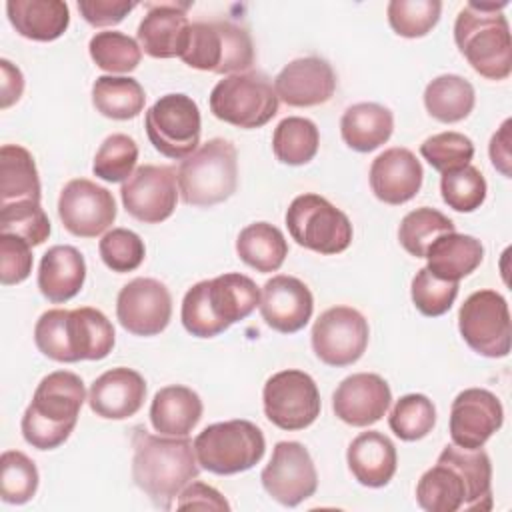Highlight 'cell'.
I'll return each instance as SVG.
<instances>
[{
    "instance_id": "cell-1",
    "label": "cell",
    "mask_w": 512,
    "mask_h": 512,
    "mask_svg": "<svg viewBox=\"0 0 512 512\" xmlns=\"http://www.w3.org/2000/svg\"><path fill=\"white\" fill-rule=\"evenodd\" d=\"M416 502L428 512L492 508V464L482 448L444 446L436 464L416 484Z\"/></svg>"
},
{
    "instance_id": "cell-2",
    "label": "cell",
    "mask_w": 512,
    "mask_h": 512,
    "mask_svg": "<svg viewBox=\"0 0 512 512\" xmlns=\"http://www.w3.org/2000/svg\"><path fill=\"white\" fill-rule=\"evenodd\" d=\"M134 484L162 510H170L178 494L198 478L200 466L188 436H154L144 428L132 434Z\"/></svg>"
},
{
    "instance_id": "cell-3",
    "label": "cell",
    "mask_w": 512,
    "mask_h": 512,
    "mask_svg": "<svg viewBox=\"0 0 512 512\" xmlns=\"http://www.w3.org/2000/svg\"><path fill=\"white\" fill-rule=\"evenodd\" d=\"M260 304L256 282L240 272L196 282L182 300L180 318L196 338H214L234 322L248 318Z\"/></svg>"
},
{
    "instance_id": "cell-4",
    "label": "cell",
    "mask_w": 512,
    "mask_h": 512,
    "mask_svg": "<svg viewBox=\"0 0 512 512\" xmlns=\"http://www.w3.org/2000/svg\"><path fill=\"white\" fill-rule=\"evenodd\" d=\"M36 348L56 362L106 358L116 342L112 322L96 308H54L44 312L34 326Z\"/></svg>"
},
{
    "instance_id": "cell-5",
    "label": "cell",
    "mask_w": 512,
    "mask_h": 512,
    "mask_svg": "<svg viewBox=\"0 0 512 512\" xmlns=\"http://www.w3.org/2000/svg\"><path fill=\"white\" fill-rule=\"evenodd\" d=\"M86 388L78 374L68 370L50 372L40 380L28 404L20 428L24 440L38 450H54L72 434Z\"/></svg>"
},
{
    "instance_id": "cell-6",
    "label": "cell",
    "mask_w": 512,
    "mask_h": 512,
    "mask_svg": "<svg viewBox=\"0 0 512 512\" xmlns=\"http://www.w3.org/2000/svg\"><path fill=\"white\" fill-rule=\"evenodd\" d=\"M506 2H468L456 16L454 42L468 64L488 80H506L512 72V42Z\"/></svg>"
},
{
    "instance_id": "cell-7",
    "label": "cell",
    "mask_w": 512,
    "mask_h": 512,
    "mask_svg": "<svg viewBox=\"0 0 512 512\" xmlns=\"http://www.w3.org/2000/svg\"><path fill=\"white\" fill-rule=\"evenodd\" d=\"M236 146L212 138L178 166V190L186 204L208 208L228 200L238 186Z\"/></svg>"
},
{
    "instance_id": "cell-8",
    "label": "cell",
    "mask_w": 512,
    "mask_h": 512,
    "mask_svg": "<svg viewBox=\"0 0 512 512\" xmlns=\"http://www.w3.org/2000/svg\"><path fill=\"white\" fill-rule=\"evenodd\" d=\"M182 62L190 68L214 74L248 72L254 64V44L246 28L226 22H194L190 24L188 44Z\"/></svg>"
},
{
    "instance_id": "cell-9",
    "label": "cell",
    "mask_w": 512,
    "mask_h": 512,
    "mask_svg": "<svg viewBox=\"0 0 512 512\" xmlns=\"http://www.w3.org/2000/svg\"><path fill=\"white\" fill-rule=\"evenodd\" d=\"M194 452L204 470L230 476L254 468L266 452V440L250 420H228L206 426L194 438Z\"/></svg>"
},
{
    "instance_id": "cell-10",
    "label": "cell",
    "mask_w": 512,
    "mask_h": 512,
    "mask_svg": "<svg viewBox=\"0 0 512 512\" xmlns=\"http://www.w3.org/2000/svg\"><path fill=\"white\" fill-rule=\"evenodd\" d=\"M210 112L238 128H260L278 112V96L270 78L258 70L230 74L210 92Z\"/></svg>"
},
{
    "instance_id": "cell-11",
    "label": "cell",
    "mask_w": 512,
    "mask_h": 512,
    "mask_svg": "<svg viewBox=\"0 0 512 512\" xmlns=\"http://www.w3.org/2000/svg\"><path fill=\"white\" fill-rule=\"evenodd\" d=\"M286 226L296 244L318 254H340L352 242L348 216L318 194L296 196L286 210Z\"/></svg>"
},
{
    "instance_id": "cell-12",
    "label": "cell",
    "mask_w": 512,
    "mask_h": 512,
    "mask_svg": "<svg viewBox=\"0 0 512 512\" xmlns=\"http://www.w3.org/2000/svg\"><path fill=\"white\" fill-rule=\"evenodd\" d=\"M150 144L166 158L184 160L200 144V110L186 94H164L146 112L144 118Z\"/></svg>"
},
{
    "instance_id": "cell-13",
    "label": "cell",
    "mask_w": 512,
    "mask_h": 512,
    "mask_svg": "<svg viewBox=\"0 0 512 512\" xmlns=\"http://www.w3.org/2000/svg\"><path fill=\"white\" fill-rule=\"evenodd\" d=\"M458 330L464 342L480 356L504 358L510 352V310L496 290L472 292L458 312Z\"/></svg>"
},
{
    "instance_id": "cell-14",
    "label": "cell",
    "mask_w": 512,
    "mask_h": 512,
    "mask_svg": "<svg viewBox=\"0 0 512 512\" xmlns=\"http://www.w3.org/2000/svg\"><path fill=\"white\" fill-rule=\"evenodd\" d=\"M266 418L282 430H304L320 416V392L302 370L272 374L262 390Z\"/></svg>"
},
{
    "instance_id": "cell-15",
    "label": "cell",
    "mask_w": 512,
    "mask_h": 512,
    "mask_svg": "<svg viewBox=\"0 0 512 512\" xmlns=\"http://www.w3.org/2000/svg\"><path fill=\"white\" fill-rule=\"evenodd\" d=\"M312 350L328 366L358 362L368 346L370 328L366 318L350 306L324 310L312 326Z\"/></svg>"
},
{
    "instance_id": "cell-16",
    "label": "cell",
    "mask_w": 512,
    "mask_h": 512,
    "mask_svg": "<svg viewBox=\"0 0 512 512\" xmlns=\"http://www.w3.org/2000/svg\"><path fill=\"white\" fill-rule=\"evenodd\" d=\"M264 490L282 506L294 508L314 496L318 474L304 444L282 440L274 446L270 462L260 474Z\"/></svg>"
},
{
    "instance_id": "cell-17",
    "label": "cell",
    "mask_w": 512,
    "mask_h": 512,
    "mask_svg": "<svg viewBox=\"0 0 512 512\" xmlns=\"http://www.w3.org/2000/svg\"><path fill=\"white\" fill-rule=\"evenodd\" d=\"M178 192L176 170L156 164L138 166L120 188L126 212L144 224H160L170 218L176 210Z\"/></svg>"
},
{
    "instance_id": "cell-18",
    "label": "cell",
    "mask_w": 512,
    "mask_h": 512,
    "mask_svg": "<svg viewBox=\"0 0 512 512\" xmlns=\"http://www.w3.org/2000/svg\"><path fill=\"white\" fill-rule=\"evenodd\" d=\"M62 226L78 238H96L116 220V202L110 190L86 178L70 180L58 198Z\"/></svg>"
},
{
    "instance_id": "cell-19",
    "label": "cell",
    "mask_w": 512,
    "mask_h": 512,
    "mask_svg": "<svg viewBox=\"0 0 512 512\" xmlns=\"http://www.w3.org/2000/svg\"><path fill=\"white\" fill-rule=\"evenodd\" d=\"M116 318L134 336H156L170 324L172 296L156 278H134L116 298Z\"/></svg>"
},
{
    "instance_id": "cell-20",
    "label": "cell",
    "mask_w": 512,
    "mask_h": 512,
    "mask_svg": "<svg viewBox=\"0 0 512 512\" xmlns=\"http://www.w3.org/2000/svg\"><path fill=\"white\" fill-rule=\"evenodd\" d=\"M504 410L496 394L484 388L462 390L450 408V438L466 450L482 448L500 430Z\"/></svg>"
},
{
    "instance_id": "cell-21",
    "label": "cell",
    "mask_w": 512,
    "mask_h": 512,
    "mask_svg": "<svg viewBox=\"0 0 512 512\" xmlns=\"http://www.w3.org/2000/svg\"><path fill=\"white\" fill-rule=\"evenodd\" d=\"M274 90L278 100L288 106H320L334 96L336 74L324 58H296L278 72V76L274 78Z\"/></svg>"
},
{
    "instance_id": "cell-22",
    "label": "cell",
    "mask_w": 512,
    "mask_h": 512,
    "mask_svg": "<svg viewBox=\"0 0 512 512\" xmlns=\"http://www.w3.org/2000/svg\"><path fill=\"white\" fill-rule=\"evenodd\" d=\"M262 320L276 332L294 334L302 330L314 312V298L310 288L286 274L272 276L260 294Z\"/></svg>"
},
{
    "instance_id": "cell-23",
    "label": "cell",
    "mask_w": 512,
    "mask_h": 512,
    "mask_svg": "<svg viewBox=\"0 0 512 512\" xmlns=\"http://www.w3.org/2000/svg\"><path fill=\"white\" fill-rule=\"evenodd\" d=\"M392 392L388 382L372 372H358L344 378L332 396L334 414L356 428L378 422L390 408Z\"/></svg>"
},
{
    "instance_id": "cell-24",
    "label": "cell",
    "mask_w": 512,
    "mask_h": 512,
    "mask_svg": "<svg viewBox=\"0 0 512 512\" xmlns=\"http://www.w3.org/2000/svg\"><path fill=\"white\" fill-rule=\"evenodd\" d=\"M192 2H150L138 24V44L152 58H180L190 34L188 8Z\"/></svg>"
},
{
    "instance_id": "cell-25",
    "label": "cell",
    "mask_w": 512,
    "mask_h": 512,
    "mask_svg": "<svg viewBox=\"0 0 512 512\" xmlns=\"http://www.w3.org/2000/svg\"><path fill=\"white\" fill-rule=\"evenodd\" d=\"M424 170L420 160L408 148H388L372 160L370 188L374 196L390 206L412 200L422 186Z\"/></svg>"
},
{
    "instance_id": "cell-26",
    "label": "cell",
    "mask_w": 512,
    "mask_h": 512,
    "mask_svg": "<svg viewBox=\"0 0 512 512\" xmlns=\"http://www.w3.org/2000/svg\"><path fill=\"white\" fill-rule=\"evenodd\" d=\"M146 398V380L132 368H110L100 374L88 392L90 410L106 420L134 416Z\"/></svg>"
},
{
    "instance_id": "cell-27",
    "label": "cell",
    "mask_w": 512,
    "mask_h": 512,
    "mask_svg": "<svg viewBox=\"0 0 512 512\" xmlns=\"http://www.w3.org/2000/svg\"><path fill=\"white\" fill-rule=\"evenodd\" d=\"M346 462L352 476L368 488L386 486L396 474L398 456L394 442L382 432L368 430L358 434L346 452Z\"/></svg>"
},
{
    "instance_id": "cell-28",
    "label": "cell",
    "mask_w": 512,
    "mask_h": 512,
    "mask_svg": "<svg viewBox=\"0 0 512 512\" xmlns=\"http://www.w3.org/2000/svg\"><path fill=\"white\" fill-rule=\"evenodd\" d=\"M86 280V262L78 248L58 244L44 252L38 266V288L54 304L74 298Z\"/></svg>"
},
{
    "instance_id": "cell-29",
    "label": "cell",
    "mask_w": 512,
    "mask_h": 512,
    "mask_svg": "<svg viewBox=\"0 0 512 512\" xmlns=\"http://www.w3.org/2000/svg\"><path fill=\"white\" fill-rule=\"evenodd\" d=\"M6 14L20 36L36 42L60 38L70 24V10L62 0H8Z\"/></svg>"
},
{
    "instance_id": "cell-30",
    "label": "cell",
    "mask_w": 512,
    "mask_h": 512,
    "mask_svg": "<svg viewBox=\"0 0 512 512\" xmlns=\"http://www.w3.org/2000/svg\"><path fill=\"white\" fill-rule=\"evenodd\" d=\"M200 396L182 384L164 386L150 404V422L162 436H188L202 418Z\"/></svg>"
},
{
    "instance_id": "cell-31",
    "label": "cell",
    "mask_w": 512,
    "mask_h": 512,
    "mask_svg": "<svg viewBox=\"0 0 512 512\" xmlns=\"http://www.w3.org/2000/svg\"><path fill=\"white\" fill-rule=\"evenodd\" d=\"M426 268L440 280L460 282L484 260V246L470 234L448 232L438 236L426 252Z\"/></svg>"
},
{
    "instance_id": "cell-32",
    "label": "cell",
    "mask_w": 512,
    "mask_h": 512,
    "mask_svg": "<svg viewBox=\"0 0 512 512\" xmlns=\"http://www.w3.org/2000/svg\"><path fill=\"white\" fill-rule=\"evenodd\" d=\"M394 130L392 112L376 102H358L344 110L340 134L348 148L356 152H372L388 142Z\"/></svg>"
},
{
    "instance_id": "cell-33",
    "label": "cell",
    "mask_w": 512,
    "mask_h": 512,
    "mask_svg": "<svg viewBox=\"0 0 512 512\" xmlns=\"http://www.w3.org/2000/svg\"><path fill=\"white\" fill-rule=\"evenodd\" d=\"M236 254L256 272L268 274L276 272L284 264L288 256V242L280 228L268 222H254L240 230L236 238Z\"/></svg>"
},
{
    "instance_id": "cell-34",
    "label": "cell",
    "mask_w": 512,
    "mask_h": 512,
    "mask_svg": "<svg viewBox=\"0 0 512 512\" xmlns=\"http://www.w3.org/2000/svg\"><path fill=\"white\" fill-rule=\"evenodd\" d=\"M18 200L40 202V178L34 156L26 148L4 144L0 148V204Z\"/></svg>"
},
{
    "instance_id": "cell-35",
    "label": "cell",
    "mask_w": 512,
    "mask_h": 512,
    "mask_svg": "<svg viewBox=\"0 0 512 512\" xmlns=\"http://www.w3.org/2000/svg\"><path fill=\"white\" fill-rule=\"evenodd\" d=\"M474 102V86L458 74L436 76L424 90V106L428 114L444 124L464 120L472 112Z\"/></svg>"
},
{
    "instance_id": "cell-36",
    "label": "cell",
    "mask_w": 512,
    "mask_h": 512,
    "mask_svg": "<svg viewBox=\"0 0 512 512\" xmlns=\"http://www.w3.org/2000/svg\"><path fill=\"white\" fill-rule=\"evenodd\" d=\"M146 94L136 78L98 76L92 84L94 108L112 120H130L144 110Z\"/></svg>"
},
{
    "instance_id": "cell-37",
    "label": "cell",
    "mask_w": 512,
    "mask_h": 512,
    "mask_svg": "<svg viewBox=\"0 0 512 512\" xmlns=\"http://www.w3.org/2000/svg\"><path fill=\"white\" fill-rule=\"evenodd\" d=\"M320 146V132L316 124L302 116H288L280 120L272 134L274 156L288 166L308 164Z\"/></svg>"
},
{
    "instance_id": "cell-38",
    "label": "cell",
    "mask_w": 512,
    "mask_h": 512,
    "mask_svg": "<svg viewBox=\"0 0 512 512\" xmlns=\"http://www.w3.org/2000/svg\"><path fill=\"white\" fill-rule=\"evenodd\" d=\"M448 232H456L454 222L444 216L442 212H438L436 208H416L412 212H408L398 228V240L402 244V248L416 256V258H426V252L430 248V244Z\"/></svg>"
},
{
    "instance_id": "cell-39",
    "label": "cell",
    "mask_w": 512,
    "mask_h": 512,
    "mask_svg": "<svg viewBox=\"0 0 512 512\" xmlns=\"http://www.w3.org/2000/svg\"><path fill=\"white\" fill-rule=\"evenodd\" d=\"M88 52L94 64L106 72H132L142 60L140 44L124 32H96L88 42Z\"/></svg>"
},
{
    "instance_id": "cell-40",
    "label": "cell",
    "mask_w": 512,
    "mask_h": 512,
    "mask_svg": "<svg viewBox=\"0 0 512 512\" xmlns=\"http://www.w3.org/2000/svg\"><path fill=\"white\" fill-rule=\"evenodd\" d=\"M388 424L400 440L416 442L432 432L436 424V408L424 394H406L396 400Z\"/></svg>"
},
{
    "instance_id": "cell-41",
    "label": "cell",
    "mask_w": 512,
    "mask_h": 512,
    "mask_svg": "<svg viewBox=\"0 0 512 512\" xmlns=\"http://www.w3.org/2000/svg\"><path fill=\"white\" fill-rule=\"evenodd\" d=\"M50 220L36 200L0 204V234H14L30 246H40L50 236Z\"/></svg>"
},
{
    "instance_id": "cell-42",
    "label": "cell",
    "mask_w": 512,
    "mask_h": 512,
    "mask_svg": "<svg viewBox=\"0 0 512 512\" xmlns=\"http://www.w3.org/2000/svg\"><path fill=\"white\" fill-rule=\"evenodd\" d=\"M38 468L20 450H6L0 458V496L6 504H26L38 490Z\"/></svg>"
},
{
    "instance_id": "cell-43",
    "label": "cell",
    "mask_w": 512,
    "mask_h": 512,
    "mask_svg": "<svg viewBox=\"0 0 512 512\" xmlns=\"http://www.w3.org/2000/svg\"><path fill=\"white\" fill-rule=\"evenodd\" d=\"M138 146L128 134H110L98 148L92 164L94 176L106 182H126L134 174Z\"/></svg>"
},
{
    "instance_id": "cell-44",
    "label": "cell",
    "mask_w": 512,
    "mask_h": 512,
    "mask_svg": "<svg viewBox=\"0 0 512 512\" xmlns=\"http://www.w3.org/2000/svg\"><path fill=\"white\" fill-rule=\"evenodd\" d=\"M388 22L398 36L422 38L440 20L442 2L438 0H392L388 4Z\"/></svg>"
},
{
    "instance_id": "cell-45",
    "label": "cell",
    "mask_w": 512,
    "mask_h": 512,
    "mask_svg": "<svg viewBox=\"0 0 512 512\" xmlns=\"http://www.w3.org/2000/svg\"><path fill=\"white\" fill-rule=\"evenodd\" d=\"M442 200L456 212H474L486 200V180L474 166H464L442 174Z\"/></svg>"
},
{
    "instance_id": "cell-46",
    "label": "cell",
    "mask_w": 512,
    "mask_h": 512,
    "mask_svg": "<svg viewBox=\"0 0 512 512\" xmlns=\"http://www.w3.org/2000/svg\"><path fill=\"white\" fill-rule=\"evenodd\" d=\"M422 158L440 174L464 168L474 158V144L460 132H440L426 138L420 146Z\"/></svg>"
},
{
    "instance_id": "cell-47",
    "label": "cell",
    "mask_w": 512,
    "mask_h": 512,
    "mask_svg": "<svg viewBox=\"0 0 512 512\" xmlns=\"http://www.w3.org/2000/svg\"><path fill=\"white\" fill-rule=\"evenodd\" d=\"M458 288V282L440 280L424 266L412 278L410 296L420 314L434 318L446 314L452 308L458 296Z\"/></svg>"
},
{
    "instance_id": "cell-48",
    "label": "cell",
    "mask_w": 512,
    "mask_h": 512,
    "mask_svg": "<svg viewBox=\"0 0 512 512\" xmlns=\"http://www.w3.org/2000/svg\"><path fill=\"white\" fill-rule=\"evenodd\" d=\"M102 262L118 274L136 270L146 256V246L142 238L128 228H112L106 232L98 244Z\"/></svg>"
},
{
    "instance_id": "cell-49",
    "label": "cell",
    "mask_w": 512,
    "mask_h": 512,
    "mask_svg": "<svg viewBox=\"0 0 512 512\" xmlns=\"http://www.w3.org/2000/svg\"><path fill=\"white\" fill-rule=\"evenodd\" d=\"M32 246L14 236L0 234V282L4 286L24 282L32 272Z\"/></svg>"
},
{
    "instance_id": "cell-50",
    "label": "cell",
    "mask_w": 512,
    "mask_h": 512,
    "mask_svg": "<svg viewBox=\"0 0 512 512\" xmlns=\"http://www.w3.org/2000/svg\"><path fill=\"white\" fill-rule=\"evenodd\" d=\"M138 4L128 0H78V12L96 28L120 24Z\"/></svg>"
},
{
    "instance_id": "cell-51",
    "label": "cell",
    "mask_w": 512,
    "mask_h": 512,
    "mask_svg": "<svg viewBox=\"0 0 512 512\" xmlns=\"http://www.w3.org/2000/svg\"><path fill=\"white\" fill-rule=\"evenodd\" d=\"M178 508H208V510H230V504L226 498L212 486L204 482H190L180 494H178Z\"/></svg>"
},
{
    "instance_id": "cell-52",
    "label": "cell",
    "mask_w": 512,
    "mask_h": 512,
    "mask_svg": "<svg viewBox=\"0 0 512 512\" xmlns=\"http://www.w3.org/2000/svg\"><path fill=\"white\" fill-rule=\"evenodd\" d=\"M0 108L6 110L14 102L20 100L24 92V76L18 66H14L10 60H0Z\"/></svg>"
},
{
    "instance_id": "cell-53",
    "label": "cell",
    "mask_w": 512,
    "mask_h": 512,
    "mask_svg": "<svg viewBox=\"0 0 512 512\" xmlns=\"http://www.w3.org/2000/svg\"><path fill=\"white\" fill-rule=\"evenodd\" d=\"M510 126L512 120H504L500 130L490 140V160L498 172L510 178Z\"/></svg>"
}]
</instances>
